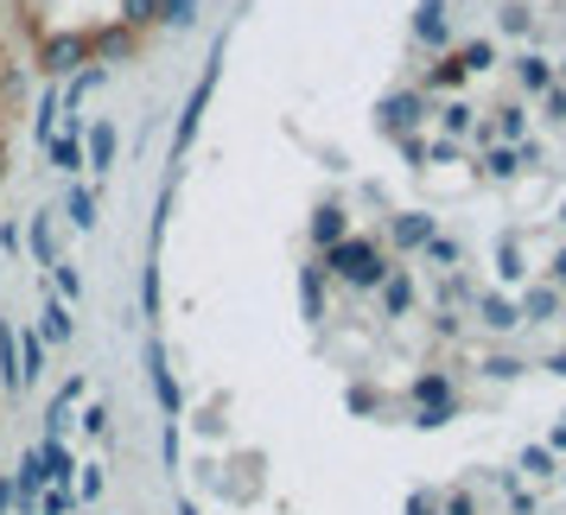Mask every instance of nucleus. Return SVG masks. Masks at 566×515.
<instances>
[{
	"mask_svg": "<svg viewBox=\"0 0 566 515\" xmlns=\"http://www.w3.org/2000/svg\"><path fill=\"white\" fill-rule=\"evenodd\" d=\"M0 445H7V388H0Z\"/></svg>",
	"mask_w": 566,
	"mask_h": 515,
	"instance_id": "obj_3",
	"label": "nucleus"
},
{
	"mask_svg": "<svg viewBox=\"0 0 566 515\" xmlns=\"http://www.w3.org/2000/svg\"><path fill=\"white\" fill-rule=\"evenodd\" d=\"M20 128H27V64H20L13 39H7V27H0V185H7V172H13Z\"/></svg>",
	"mask_w": 566,
	"mask_h": 515,
	"instance_id": "obj_2",
	"label": "nucleus"
},
{
	"mask_svg": "<svg viewBox=\"0 0 566 515\" xmlns=\"http://www.w3.org/2000/svg\"><path fill=\"white\" fill-rule=\"evenodd\" d=\"M166 0H0V27L27 71H77L140 45Z\"/></svg>",
	"mask_w": 566,
	"mask_h": 515,
	"instance_id": "obj_1",
	"label": "nucleus"
}]
</instances>
